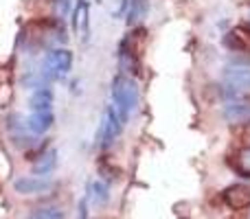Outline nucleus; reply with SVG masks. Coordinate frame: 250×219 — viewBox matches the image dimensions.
I'll return each instance as SVG.
<instances>
[{"instance_id": "obj_1", "label": "nucleus", "mask_w": 250, "mask_h": 219, "mask_svg": "<svg viewBox=\"0 0 250 219\" xmlns=\"http://www.w3.org/2000/svg\"><path fill=\"white\" fill-rule=\"evenodd\" d=\"M110 95H112L114 110L119 112V116H121L123 123H127L129 116H132V112L136 110L138 99H141L136 81H134L129 75L119 73L117 77L112 79V90H110Z\"/></svg>"}, {"instance_id": "obj_2", "label": "nucleus", "mask_w": 250, "mask_h": 219, "mask_svg": "<svg viewBox=\"0 0 250 219\" xmlns=\"http://www.w3.org/2000/svg\"><path fill=\"white\" fill-rule=\"evenodd\" d=\"M70 66H73V53H70L68 48H62V46L51 48L42 61L40 75H42L44 83L46 81H62V79L70 73Z\"/></svg>"}, {"instance_id": "obj_3", "label": "nucleus", "mask_w": 250, "mask_h": 219, "mask_svg": "<svg viewBox=\"0 0 250 219\" xmlns=\"http://www.w3.org/2000/svg\"><path fill=\"white\" fill-rule=\"evenodd\" d=\"M123 125L125 123L121 120L119 112L114 110V105H108V108H105L104 123H101V129H99V145L104 147V149L114 145V140H117L123 132Z\"/></svg>"}, {"instance_id": "obj_4", "label": "nucleus", "mask_w": 250, "mask_h": 219, "mask_svg": "<svg viewBox=\"0 0 250 219\" xmlns=\"http://www.w3.org/2000/svg\"><path fill=\"white\" fill-rule=\"evenodd\" d=\"M53 186H55V182H53L48 176H44V178L42 176H22L13 182V189H16V193H20V195L48 193V191H53Z\"/></svg>"}, {"instance_id": "obj_5", "label": "nucleus", "mask_w": 250, "mask_h": 219, "mask_svg": "<svg viewBox=\"0 0 250 219\" xmlns=\"http://www.w3.org/2000/svg\"><path fill=\"white\" fill-rule=\"evenodd\" d=\"M7 129H9V134H11L13 145L26 147V149H29V147L35 142V134L26 132V129H29V127H26V120L22 119L20 114L9 116V119H7Z\"/></svg>"}, {"instance_id": "obj_6", "label": "nucleus", "mask_w": 250, "mask_h": 219, "mask_svg": "<svg viewBox=\"0 0 250 219\" xmlns=\"http://www.w3.org/2000/svg\"><path fill=\"white\" fill-rule=\"evenodd\" d=\"M224 83L226 88L230 90H237V92H246L250 90V68L248 66H229L224 70Z\"/></svg>"}, {"instance_id": "obj_7", "label": "nucleus", "mask_w": 250, "mask_h": 219, "mask_svg": "<svg viewBox=\"0 0 250 219\" xmlns=\"http://www.w3.org/2000/svg\"><path fill=\"white\" fill-rule=\"evenodd\" d=\"M145 46H147V31L143 29V26L132 29L121 40V44H119V48H121V51L129 53V55H134V57H138V60H141L143 53H145Z\"/></svg>"}, {"instance_id": "obj_8", "label": "nucleus", "mask_w": 250, "mask_h": 219, "mask_svg": "<svg viewBox=\"0 0 250 219\" xmlns=\"http://www.w3.org/2000/svg\"><path fill=\"white\" fill-rule=\"evenodd\" d=\"M224 204L230 208V211H244V208L250 206V186L246 184H233L224 191L222 195Z\"/></svg>"}, {"instance_id": "obj_9", "label": "nucleus", "mask_w": 250, "mask_h": 219, "mask_svg": "<svg viewBox=\"0 0 250 219\" xmlns=\"http://www.w3.org/2000/svg\"><path fill=\"white\" fill-rule=\"evenodd\" d=\"M224 119L229 120L230 125L250 123V101L233 99L230 103H226V108H224Z\"/></svg>"}, {"instance_id": "obj_10", "label": "nucleus", "mask_w": 250, "mask_h": 219, "mask_svg": "<svg viewBox=\"0 0 250 219\" xmlns=\"http://www.w3.org/2000/svg\"><path fill=\"white\" fill-rule=\"evenodd\" d=\"M53 123H55L53 112H31V114L26 116V127H29V132L35 134V136L46 134L48 129L53 127Z\"/></svg>"}, {"instance_id": "obj_11", "label": "nucleus", "mask_w": 250, "mask_h": 219, "mask_svg": "<svg viewBox=\"0 0 250 219\" xmlns=\"http://www.w3.org/2000/svg\"><path fill=\"white\" fill-rule=\"evenodd\" d=\"M31 112H51L53 108V90L48 86H40L29 97Z\"/></svg>"}, {"instance_id": "obj_12", "label": "nucleus", "mask_w": 250, "mask_h": 219, "mask_svg": "<svg viewBox=\"0 0 250 219\" xmlns=\"http://www.w3.org/2000/svg\"><path fill=\"white\" fill-rule=\"evenodd\" d=\"M57 149H48V151H42V154L38 156V160H35V164H33V173L35 176H48V173H53L55 171V167H57Z\"/></svg>"}, {"instance_id": "obj_13", "label": "nucleus", "mask_w": 250, "mask_h": 219, "mask_svg": "<svg viewBox=\"0 0 250 219\" xmlns=\"http://www.w3.org/2000/svg\"><path fill=\"white\" fill-rule=\"evenodd\" d=\"M73 29L75 33H82L83 40H88V2L77 0V7L73 13Z\"/></svg>"}, {"instance_id": "obj_14", "label": "nucleus", "mask_w": 250, "mask_h": 219, "mask_svg": "<svg viewBox=\"0 0 250 219\" xmlns=\"http://www.w3.org/2000/svg\"><path fill=\"white\" fill-rule=\"evenodd\" d=\"M147 9H149V0H129L127 7V16H125V22L127 26H134L147 16Z\"/></svg>"}, {"instance_id": "obj_15", "label": "nucleus", "mask_w": 250, "mask_h": 219, "mask_svg": "<svg viewBox=\"0 0 250 219\" xmlns=\"http://www.w3.org/2000/svg\"><path fill=\"white\" fill-rule=\"evenodd\" d=\"M90 193H92L95 204H105L110 199V189H108V184H105L104 180H95V182H92Z\"/></svg>"}, {"instance_id": "obj_16", "label": "nucleus", "mask_w": 250, "mask_h": 219, "mask_svg": "<svg viewBox=\"0 0 250 219\" xmlns=\"http://www.w3.org/2000/svg\"><path fill=\"white\" fill-rule=\"evenodd\" d=\"M224 44L230 48V51H235V53H242V51H248V44L244 42V38L237 33V31H230V33H226L224 35Z\"/></svg>"}, {"instance_id": "obj_17", "label": "nucleus", "mask_w": 250, "mask_h": 219, "mask_svg": "<svg viewBox=\"0 0 250 219\" xmlns=\"http://www.w3.org/2000/svg\"><path fill=\"white\" fill-rule=\"evenodd\" d=\"M35 219H66L64 211L60 206H42V208H35L31 213Z\"/></svg>"}, {"instance_id": "obj_18", "label": "nucleus", "mask_w": 250, "mask_h": 219, "mask_svg": "<svg viewBox=\"0 0 250 219\" xmlns=\"http://www.w3.org/2000/svg\"><path fill=\"white\" fill-rule=\"evenodd\" d=\"M235 136H237L246 147H250V123L237 125V129H235Z\"/></svg>"}, {"instance_id": "obj_19", "label": "nucleus", "mask_w": 250, "mask_h": 219, "mask_svg": "<svg viewBox=\"0 0 250 219\" xmlns=\"http://www.w3.org/2000/svg\"><path fill=\"white\" fill-rule=\"evenodd\" d=\"M70 4H73V0H53V7H55L57 16H68L70 13Z\"/></svg>"}, {"instance_id": "obj_20", "label": "nucleus", "mask_w": 250, "mask_h": 219, "mask_svg": "<svg viewBox=\"0 0 250 219\" xmlns=\"http://www.w3.org/2000/svg\"><path fill=\"white\" fill-rule=\"evenodd\" d=\"M235 31H237V33L242 35V38H244V42H246L248 46H250V22H244V24H239Z\"/></svg>"}, {"instance_id": "obj_21", "label": "nucleus", "mask_w": 250, "mask_h": 219, "mask_svg": "<svg viewBox=\"0 0 250 219\" xmlns=\"http://www.w3.org/2000/svg\"><path fill=\"white\" fill-rule=\"evenodd\" d=\"M77 219H88V198H83L79 202V208H77Z\"/></svg>"}, {"instance_id": "obj_22", "label": "nucleus", "mask_w": 250, "mask_h": 219, "mask_svg": "<svg viewBox=\"0 0 250 219\" xmlns=\"http://www.w3.org/2000/svg\"><path fill=\"white\" fill-rule=\"evenodd\" d=\"M26 219H35V217H33V215H29V217H26Z\"/></svg>"}]
</instances>
